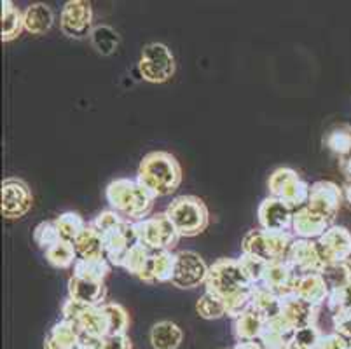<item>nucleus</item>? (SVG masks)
<instances>
[{"mask_svg":"<svg viewBox=\"0 0 351 349\" xmlns=\"http://www.w3.org/2000/svg\"><path fill=\"white\" fill-rule=\"evenodd\" d=\"M205 285L208 292L224 299L228 316L234 320L247 313L254 302L255 285L245 276L238 258H220L210 265Z\"/></svg>","mask_w":351,"mask_h":349,"instance_id":"f257e3e1","label":"nucleus"},{"mask_svg":"<svg viewBox=\"0 0 351 349\" xmlns=\"http://www.w3.org/2000/svg\"><path fill=\"white\" fill-rule=\"evenodd\" d=\"M136 180L156 197L170 196L182 184L180 163L170 152H149L140 163Z\"/></svg>","mask_w":351,"mask_h":349,"instance_id":"f03ea898","label":"nucleus"},{"mask_svg":"<svg viewBox=\"0 0 351 349\" xmlns=\"http://www.w3.org/2000/svg\"><path fill=\"white\" fill-rule=\"evenodd\" d=\"M105 197L110 208L130 222L147 219L158 200L138 180L132 178H116L110 182L105 189Z\"/></svg>","mask_w":351,"mask_h":349,"instance_id":"7ed1b4c3","label":"nucleus"},{"mask_svg":"<svg viewBox=\"0 0 351 349\" xmlns=\"http://www.w3.org/2000/svg\"><path fill=\"white\" fill-rule=\"evenodd\" d=\"M166 217L171 220L180 238H194L208 227V208L197 196H178L166 208Z\"/></svg>","mask_w":351,"mask_h":349,"instance_id":"20e7f679","label":"nucleus"},{"mask_svg":"<svg viewBox=\"0 0 351 349\" xmlns=\"http://www.w3.org/2000/svg\"><path fill=\"white\" fill-rule=\"evenodd\" d=\"M295 241L292 230L289 232H276V230L266 229H252L245 234L241 248L243 254L257 257L266 264L285 261L292 243Z\"/></svg>","mask_w":351,"mask_h":349,"instance_id":"39448f33","label":"nucleus"},{"mask_svg":"<svg viewBox=\"0 0 351 349\" xmlns=\"http://www.w3.org/2000/svg\"><path fill=\"white\" fill-rule=\"evenodd\" d=\"M267 187H269L271 197L282 200L293 211L308 204L309 191H311V185L302 180L299 173L293 171L292 168L274 169L271 173Z\"/></svg>","mask_w":351,"mask_h":349,"instance_id":"423d86ee","label":"nucleus"},{"mask_svg":"<svg viewBox=\"0 0 351 349\" xmlns=\"http://www.w3.org/2000/svg\"><path fill=\"white\" fill-rule=\"evenodd\" d=\"M135 226L136 238L140 245L147 246L152 252L159 250H173L177 246L180 234L177 232L171 220L166 217V213L147 217V219L133 222Z\"/></svg>","mask_w":351,"mask_h":349,"instance_id":"0eeeda50","label":"nucleus"},{"mask_svg":"<svg viewBox=\"0 0 351 349\" xmlns=\"http://www.w3.org/2000/svg\"><path fill=\"white\" fill-rule=\"evenodd\" d=\"M175 69L177 65H175V56L170 47L161 43H151L143 46L138 60V70L143 81L162 84L173 77Z\"/></svg>","mask_w":351,"mask_h":349,"instance_id":"6e6552de","label":"nucleus"},{"mask_svg":"<svg viewBox=\"0 0 351 349\" xmlns=\"http://www.w3.org/2000/svg\"><path fill=\"white\" fill-rule=\"evenodd\" d=\"M101 236H104L105 245V258L108 261V264L123 267V262L126 258L128 252L138 243L133 222L123 219L117 226L101 232Z\"/></svg>","mask_w":351,"mask_h":349,"instance_id":"1a4fd4ad","label":"nucleus"},{"mask_svg":"<svg viewBox=\"0 0 351 349\" xmlns=\"http://www.w3.org/2000/svg\"><path fill=\"white\" fill-rule=\"evenodd\" d=\"M210 267L205 261L191 250H184L177 254V265H175V274L171 285L180 290H193L205 283L208 278Z\"/></svg>","mask_w":351,"mask_h":349,"instance_id":"9d476101","label":"nucleus"},{"mask_svg":"<svg viewBox=\"0 0 351 349\" xmlns=\"http://www.w3.org/2000/svg\"><path fill=\"white\" fill-rule=\"evenodd\" d=\"M93 9L86 0H69L62 9L60 28L70 38H84L91 35L93 28Z\"/></svg>","mask_w":351,"mask_h":349,"instance_id":"9b49d317","label":"nucleus"},{"mask_svg":"<svg viewBox=\"0 0 351 349\" xmlns=\"http://www.w3.org/2000/svg\"><path fill=\"white\" fill-rule=\"evenodd\" d=\"M306 206L334 224L341 206H343V191L339 185L330 180L315 182L309 191V200Z\"/></svg>","mask_w":351,"mask_h":349,"instance_id":"f8f14e48","label":"nucleus"},{"mask_svg":"<svg viewBox=\"0 0 351 349\" xmlns=\"http://www.w3.org/2000/svg\"><path fill=\"white\" fill-rule=\"evenodd\" d=\"M34 196L27 182L21 178H5L2 182V215L5 219H21L32 210Z\"/></svg>","mask_w":351,"mask_h":349,"instance_id":"ddd939ff","label":"nucleus"},{"mask_svg":"<svg viewBox=\"0 0 351 349\" xmlns=\"http://www.w3.org/2000/svg\"><path fill=\"white\" fill-rule=\"evenodd\" d=\"M299 278H301V274L287 261L273 262V264L266 265L263 280H261V283L257 287L266 288L271 293L283 299V297L290 296V293H295Z\"/></svg>","mask_w":351,"mask_h":349,"instance_id":"4468645a","label":"nucleus"},{"mask_svg":"<svg viewBox=\"0 0 351 349\" xmlns=\"http://www.w3.org/2000/svg\"><path fill=\"white\" fill-rule=\"evenodd\" d=\"M317 245L325 267L351 257V232L343 226H332L320 239H317Z\"/></svg>","mask_w":351,"mask_h":349,"instance_id":"2eb2a0df","label":"nucleus"},{"mask_svg":"<svg viewBox=\"0 0 351 349\" xmlns=\"http://www.w3.org/2000/svg\"><path fill=\"white\" fill-rule=\"evenodd\" d=\"M299 274L320 273L325 269L324 261L318 252L317 239H299L292 243L289 250V255L285 258Z\"/></svg>","mask_w":351,"mask_h":349,"instance_id":"dca6fc26","label":"nucleus"},{"mask_svg":"<svg viewBox=\"0 0 351 349\" xmlns=\"http://www.w3.org/2000/svg\"><path fill=\"white\" fill-rule=\"evenodd\" d=\"M293 213L295 211L276 197H266L258 206V224L266 230L289 232L292 230Z\"/></svg>","mask_w":351,"mask_h":349,"instance_id":"f3484780","label":"nucleus"},{"mask_svg":"<svg viewBox=\"0 0 351 349\" xmlns=\"http://www.w3.org/2000/svg\"><path fill=\"white\" fill-rule=\"evenodd\" d=\"M175 265H177V254H173L171 250L152 252L151 258L147 262L138 280L143 283H171Z\"/></svg>","mask_w":351,"mask_h":349,"instance_id":"a211bd4d","label":"nucleus"},{"mask_svg":"<svg viewBox=\"0 0 351 349\" xmlns=\"http://www.w3.org/2000/svg\"><path fill=\"white\" fill-rule=\"evenodd\" d=\"M332 227L325 217L318 215L311 208L302 206L293 213L292 232L299 239H320Z\"/></svg>","mask_w":351,"mask_h":349,"instance_id":"6ab92c4d","label":"nucleus"},{"mask_svg":"<svg viewBox=\"0 0 351 349\" xmlns=\"http://www.w3.org/2000/svg\"><path fill=\"white\" fill-rule=\"evenodd\" d=\"M282 304V318H285L295 330L302 328V326L317 325L318 307L311 306L306 300H302L298 293H290V296L283 297Z\"/></svg>","mask_w":351,"mask_h":349,"instance_id":"aec40b11","label":"nucleus"},{"mask_svg":"<svg viewBox=\"0 0 351 349\" xmlns=\"http://www.w3.org/2000/svg\"><path fill=\"white\" fill-rule=\"evenodd\" d=\"M105 297H107L105 283L89 281L79 276H72L69 280V299L75 300L82 306H101V304H105Z\"/></svg>","mask_w":351,"mask_h":349,"instance_id":"412c9836","label":"nucleus"},{"mask_svg":"<svg viewBox=\"0 0 351 349\" xmlns=\"http://www.w3.org/2000/svg\"><path fill=\"white\" fill-rule=\"evenodd\" d=\"M82 332L77 323L62 320L49 330L44 342V349H81Z\"/></svg>","mask_w":351,"mask_h":349,"instance_id":"4be33fe9","label":"nucleus"},{"mask_svg":"<svg viewBox=\"0 0 351 349\" xmlns=\"http://www.w3.org/2000/svg\"><path fill=\"white\" fill-rule=\"evenodd\" d=\"M73 323H77L82 334L89 335V337L104 339L110 335V320H108L104 304L95 307H84V311Z\"/></svg>","mask_w":351,"mask_h":349,"instance_id":"5701e85b","label":"nucleus"},{"mask_svg":"<svg viewBox=\"0 0 351 349\" xmlns=\"http://www.w3.org/2000/svg\"><path fill=\"white\" fill-rule=\"evenodd\" d=\"M295 293L302 300H306L308 304L320 309V306H324L327 302L328 296H330V288L327 287V283H325L324 276L320 273L301 274V278L298 281V288H295Z\"/></svg>","mask_w":351,"mask_h":349,"instance_id":"b1692460","label":"nucleus"},{"mask_svg":"<svg viewBox=\"0 0 351 349\" xmlns=\"http://www.w3.org/2000/svg\"><path fill=\"white\" fill-rule=\"evenodd\" d=\"M73 246H75L79 258H84V261H101V258H105L104 236H101L100 230H97L89 224L75 238Z\"/></svg>","mask_w":351,"mask_h":349,"instance_id":"393cba45","label":"nucleus"},{"mask_svg":"<svg viewBox=\"0 0 351 349\" xmlns=\"http://www.w3.org/2000/svg\"><path fill=\"white\" fill-rule=\"evenodd\" d=\"M25 30L32 35H44L53 28L54 12L47 4L37 2V4L28 5L23 11Z\"/></svg>","mask_w":351,"mask_h":349,"instance_id":"a878e982","label":"nucleus"},{"mask_svg":"<svg viewBox=\"0 0 351 349\" xmlns=\"http://www.w3.org/2000/svg\"><path fill=\"white\" fill-rule=\"evenodd\" d=\"M324 145L339 161L351 158V126L346 123L334 124L324 134Z\"/></svg>","mask_w":351,"mask_h":349,"instance_id":"bb28decb","label":"nucleus"},{"mask_svg":"<svg viewBox=\"0 0 351 349\" xmlns=\"http://www.w3.org/2000/svg\"><path fill=\"white\" fill-rule=\"evenodd\" d=\"M252 309L257 313L264 322H273V320H278L282 316L283 304L282 299L278 296L271 293L269 290L263 287H255V296L254 302H252Z\"/></svg>","mask_w":351,"mask_h":349,"instance_id":"cd10ccee","label":"nucleus"},{"mask_svg":"<svg viewBox=\"0 0 351 349\" xmlns=\"http://www.w3.org/2000/svg\"><path fill=\"white\" fill-rule=\"evenodd\" d=\"M180 326L173 322H158L151 330V344L154 349H177L182 344Z\"/></svg>","mask_w":351,"mask_h":349,"instance_id":"c85d7f7f","label":"nucleus"},{"mask_svg":"<svg viewBox=\"0 0 351 349\" xmlns=\"http://www.w3.org/2000/svg\"><path fill=\"white\" fill-rule=\"evenodd\" d=\"M264 325H266V322L250 307L247 313H243V315L234 320L236 339H238V342L258 341L264 330Z\"/></svg>","mask_w":351,"mask_h":349,"instance_id":"c756f323","label":"nucleus"},{"mask_svg":"<svg viewBox=\"0 0 351 349\" xmlns=\"http://www.w3.org/2000/svg\"><path fill=\"white\" fill-rule=\"evenodd\" d=\"M23 30V12L11 0L2 2V43H11Z\"/></svg>","mask_w":351,"mask_h":349,"instance_id":"7c9ffc66","label":"nucleus"},{"mask_svg":"<svg viewBox=\"0 0 351 349\" xmlns=\"http://www.w3.org/2000/svg\"><path fill=\"white\" fill-rule=\"evenodd\" d=\"M89 38H91V46L101 56H110V54H114L121 44L119 34L112 27H108V25H98V27H95L91 35H89Z\"/></svg>","mask_w":351,"mask_h":349,"instance_id":"2f4dec72","label":"nucleus"},{"mask_svg":"<svg viewBox=\"0 0 351 349\" xmlns=\"http://www.w3.org/2000/svg\"><path fill=\"white\" fill-rule=\"evenodd\" d=\"M108 273H110V264L107 258L101 261H84V258H77V262L73 264V276L84 278L89 281H98V283H105Z\"/></svg>","mask_w":351,"mask_h":349,"instance_id":"473e14b6","label":"nucleus"},{"mask_svg":"<svg viewBox=\"0 0 351 349\" xmlns=\"http://www.w3.org/2000/svg\"><path fill=\"white\" fill-rule=\"evenodd\" d=\"M46 255V261L49 262L53 267L56 269H69L72 267L75 262H77V252H75V246L70 241H58L56 245L51 246L49 250L44 252Z\"/></svg>","mask_w":351,"mask_h":349,"instance_id":"72a5a7b5","label":"nucleus"},{"mask_svg":"<svg viewBox=\"0 0 351 349\" xmlns=\"http://www.w3.org/2000/svg\"><path fill=\"white\" fill-rule=\"evenodd\" d=\"M88 224L89 222H86L79 213H73V211H66L54 219V226L58 229L62 239L70 243L75 241V238L88 227Z\"/></svg>","mask_w":351,"mask_h":349,"instance_id":"f704fd0d","label":"nucleus"},{"mask_svg":"<svg viewBox=\"0 0 351 349\" xmlns=\"http://www.w3.org/2000/svg\"><path fill=\"white\" fill-rule=\"evenodd\" d=\"M322 276H324L327 287L330 288V292L332 290H339V288L351 285V258L328 264L322 271Z\"/></svg>","mask_w":351,"mask_h":349,"instance_id":"c9c22d12","label":"nucleus"},{"mask_svg":"<svg viewBox=\"0 0 351 349\" xmlns=\"http://www.w3.org/2000/svg\"><path fill=\"white\" fill-rule=\"evenodd\" d=\"M196 311L201 318L219 320L222 318V316L228 315V306H226L224 299H220L219 296H215V293L206 290V292L201 296V299L197 300Z\"/></svg>","mask_w":351,"mask_h":349,"instance_id":"e433bc0d","label":"nucleus"},{"mask_svg":"<svg viewBox=\"0 0 351 349\" xmlns=\"http://www.w3.org/2000/svg\"><path fill=\"white\" fill-rule=\"evenodd\" d=\"M151 255H152V250H149L147 246L136 243V245L133 246L130 252H128L126 258H124V262H123V267L126 269L130 274H133V276L138 278L140 274H142L143 269H145V265H147V262H149V258H151Z\"/></svg>","mask_w":351,"mask_h":349,"instance_id":"4c0bfd02","label":"nucleus"},{"mask_svg":"<svg viewBox=\"0 0 351 349\" xmlns=\"http://www.w3.org/2000/svg\"><path fill=\"white\" fill-rule=\"evenodd\" d=\"M322 339H324V334L320 328L317 325H309L298 328L290 342L299 349H320Z\"/></svg>","mask_w":351,"mask_h":349,"instance_id":"58836bf2","label":"nucleus"},{"mask_svg":"<svg viewBox=\"0 0 351 349\" xmlns=\"http://www.w3.org/2000/svg\"><path fill=\"white\" fill-rule=\"evenodd\" d=\"M104 307L110 320V335L126 334L128 326H130V316H128L126 309L116 302H105Z\"/></svg>","mask_w":351,"mask_h":349,"instance_id":"ea45409f","label":"nucleus"},{"mask_svg":"<svg viewBox=\"0 0 351 349\" xmlns=\"http://www.w3.org/2000/svg\"><path fill=\"white\" fill-rule=\"evenodd\" d=\"M34 241L35 245H39V248H43L44 252L49 250L53 245H56L58 241H62V236H60L58 229L54 226V220H51V222H40L39 226L35 227Z\"/></svg>","mask_w":351,"mask_h":349,"instance_id":"a19ab883","label":"nucleus"},{"mask_svg":"<svg viewBox=\"0 0 351 349\" xmlns=\"http://www.w3.org/2000/svg\"><path fill=\"white\" fill-rule=\"evenodd\" d=\"M239 265H241V269H243L245 276L248 278V280L252 281V283L257 287L258 283H261V280H263V274H264V269H266V262L261 261V258L257 257H252V255H247V254H241V257L238 258Z\"/></svg>","mask_w":351,"mask_h":349,"instance_id":"79ce46f5","label":"nucleus"},{"mask_svg":"<svg viewBox=\"0 0 351 349\" xmlns=\"http://www.w3.org/2000/svg\"><path fill=\"white\" fill-rule=\"evenodd\" d=\"M327 307L334 315L341 311H351V285L339 290H332L327 299Z\"/></svg>","mask_w":351,"mask_h":349,"instance_id":"37998d69","label":"nucleus"},{"mask_svg":"<svg viewBox=\"0 0 351 349\" xmlns=\"http://www.w3.org/2000/svg\"><path fill=\"white\" fill-rule=\"evenodd\" d=\"M121 220H123V217H121L117 211L107 210V211H101L100 215H98L95 220H91V222H89V226H93L95 229L100 230V232H105V230H108L110 227L117 226Z\"/></svg>","mask_w":351,"mask_h":349,"instance_id":"c03bdc74","label":"nucleus"},{"mask_svg":"<svg viewBox=\"0 0 351 349\" xmlns=\"http://www.w3.org/2000/svg\"><path fill=\"white\" fill-rule=\"evenodd\" d=\"M332 325H334V332L348 341L351 339V311H341L332 316Z\"/></svg>","mask_w":351,"mask_h":349,"instance_id":"a18cd8bd","label":"nucleus"},{"mask_svg":"<svg viewBox=\"0 0 351 349\" xmlns=\"http://www.w3.org/2000/svg\"><path fill=\"white\" fill-rule=\"evenodd\" d=\"M97 349H132V341L128 339L126 334L107 335L98 341Z\"/></svg>","mask_w":351,"mask_h":349,"instance_id":"49530a36","label":"nucleus"},{"mask_svg":"<svg viewBox=\"0 0 351 349\" xmlns=\"http://www.w3.org/2000/svg\"><path fill=\"white\" fill-rule=\"evenodd\" d=\"M320 349H350V341L343 335L332 332V334H324L320 342Z\"/></svg>","mask_w":351,"mask_h":349,"instance_id":"de8ad7c7","label":"nucleus"},{"mask_svg":"<svg viewBox=\"0 0 351 349\" xmlns=\"http://www.w3.org/2000/svg\"><path fill=\"white\" fill-rule=\"evenodd\" d=\"M339 171L344 177V182H351V158L339 161Z\"/></svg>","mask_w":351,"mask_h":349,"instance_id":"09e8293b","label":"nucleus"},{"mask_svg":"<svg viewBox=\"0 0 351 349\" xmlns=\"http://www.w3.org/2000/svg\"><path fill=\"white\" fill-rule=\"evenodd\" d=\"M341 191H343V203L351 210V182H344Z\"/></svg>","mask_w":351,"mask_h":349,"instance_id":"8fccbe9b","label":"nucleus"},{"mask_svg":"<svg viewBox=\"0 0 351 349\" xmlns=\"http://www.w3.org/2000/svg\"><path fill=\"white\" fill-rule=\"evenodd\" d=\"M234 349H263V346L258 344L257 341H243V342H238L234 346Z\"/></svg>","mask_w":351,"mask_h":349,"instance_id":"3c124183","label":"nucleus"},{"mask_svg":"<svg viewBox=\"0 0 351 349\" xmlns=\"http://www.w3.org/2000/svg\"><path fill=\"white\" fill-rule=\"evenodd\" d=\"M350 349H351V339H350Z\"/></svg>","mask_w":351,"mask_h":349,"instance_id":"603ef678","label":"nucleus"},{"mask_svg":"<svg viewBox=\"0 0 351 349\" xmlns=\"http://www.w3.org/2000/svg\"><path fill=\"white\" fill-rule=\"evenodd\" d=\"M81 349H88V348H81Z\"/></svg>","mask_w":351,"mask_h":349,"instance_id":"864d4df0","label":"nucleus"}]
</instances>
